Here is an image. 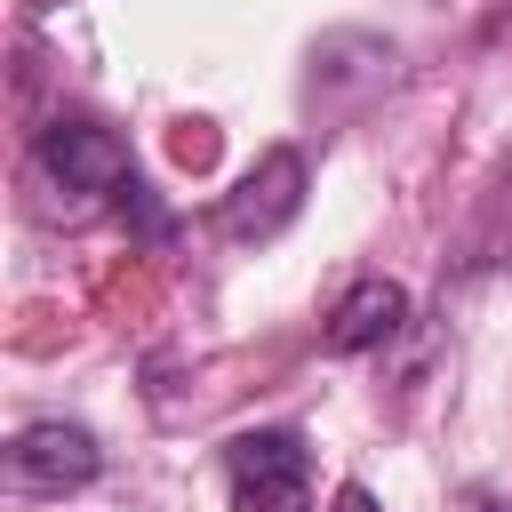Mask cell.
I'll use <instances>...</instances> for the list:
<instances>
[{
	"label": "cell",
	"mask_w": 512,
	"mask_h": 512,
	"mask_svg": "<svg viewBox=\"0 0 512 512\" xmlns=\"http://www.w3.org/2000/svg\"><path fill=\"white\" fill-rule=\"evenodd\" d=\"M32 168H40V184L72 192V216H88V208H104V200L136 192L128 144H120L104 120H56V128H40V152H32Z\"/></svg>",
	"instance_id": "cell-1"
},
{
	"label": "cell",
	"mask_w": 512,
	"mask_h": 512,
	"mask_svg": "<svg viewBox=\"0 0 512 512\" xmlns=\"http://www.w3.org/2000/svg\"><path fill=\"white\" fill-rule=\"evenodd\" d=\"M232 464V512H312V448L288 424H256L224 448Z\"/></svg>",
	"instance_id": "cell-2"
},
{
	"label": "cell",
	"mask_w": 512,
	"mask_h": 512,
	"mask_svg": "<svg viewBox=\"0 0 512 512\" xmlns=\"http://www.w3.org/2000/svg\"><path fill=\"white\" fill-rule=\"evenodd\" d=\"M96 472H104V448H96L88 424L40 416V424H24V432L8 440V480H16L24 496H72V488H88Z\"/></svg>",
	"instance_id": "cell-3"
},
{
	"label": "cell",
	"mask_w": 512,
	"mask_h": 512,
	"mask_svg": "<svg viewBox=\"0 0 512 512\" xmlns=\"http://www.w3.org/2000/svg\"><path fill=\"white\" fill-rule=\"evenodd\" d=\"M296 208H304V152L272 144V152L232 184V200L216 208V224H224L232 240H272L280 224H296Z\"/></svg>",
	"instance_id": "cell-4"
},
{
	"label": "cell",
	"mask_w": 512,
	"mask_h": 512,
	"mask_svg": "<svg viewBox=\"0 0 512 512\" xmlns=\"http://www.w3.org/2000/svg\"><path fill=\"white\" fill-rule=\"evenodd\" d=\"M400 320H408V288L384 280V272H368V280H352L344 304L328 312V352H376V344L400 336Z\"/></svg>",
	"instance_id": "cell-5"
},
{
	"label": "cell",
	"mask_w": 512,
	"mask_h": 512,
	"mask_svg": "<svg viewBox=\"0 0 512 512\" xmlns=\"http://www.w3.org/2000/svg\"><path fill=\"white\" fill-rule=\"evenodd\" d=\"M328 512H376V496H368V488H360V480H344V488H336V504H328Z\"/></svg>",
	"instance_id": "cell-6"
},
{
	"label": "cell",
	"mask_w": 512,
	"mask_h": 512,
	"mask_svg": "<svg viewBox=\"0 0 512 512\" xmlns=\"http://www.w3.org/2000/svg\"><path fill=\"white\" fill-rule=\"evenodd\" d=\"M464 512H496V496H488V488H472V496H464Z\"/></svg>",
	"instance_id": "cell-7"
}]
</instances>
